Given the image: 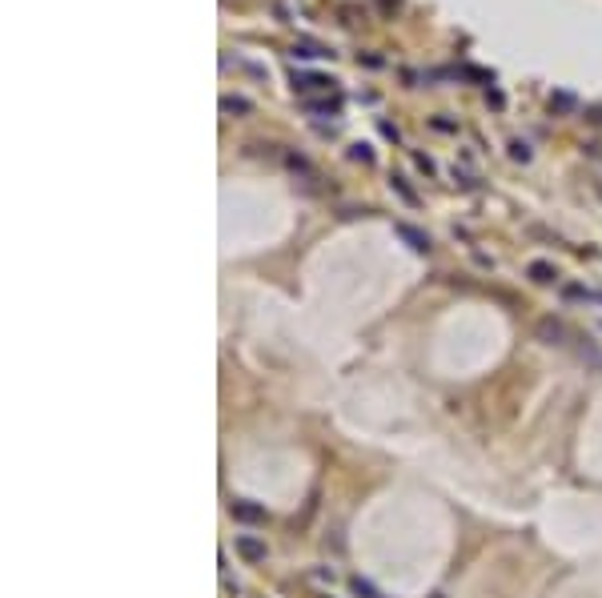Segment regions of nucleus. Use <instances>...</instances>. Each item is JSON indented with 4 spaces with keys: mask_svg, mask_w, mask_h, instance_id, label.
Instances as JSON below:
<instances>
[{
    "mask_svg": "<svg viewBox=\"0 0 602 598\" xmlns=\"http://www.w3.org/2000/svg\"><path fill=\"white\" fill-rule=\"evenodd\" d=\"M534 338L542 345H566V338H570V329L558 322V318H542V322L534 325Z\"/></svg>",
    "mask_w": 602,
    "mask_h": 598,
    "instance_id": "1",
    "label": "nucleus"
},
{
    "mask_svg": "<svg viewBox=\"0 0 602 598\" xmlns=\"http://www.w3.org/2000/svg\"><path fill=\"white\" fill-rule=\"evenodd\" d=\"M237 554L245 562H265V542L257 534H237Z\"/></svg>",
    "mask_w": 602,
    "mask_h": 598,
    "instance_id": "2",
    "label": "nucleus"
},
{
    "mask_svg": "<svg viewBox=\"0 0 602 598\" xmlns=\"http://www.w3.org/2000/svg\"><path fill=\"white\" fill-rule=\"evenodd\" d=\"M233 522H245V526H257L265 522V510L253 506V502H233Z\"/></svg>",
    "mask_w": 602,
    "mask_h": 598,
    "instance_id": "3",
    "label": "nucleus"
},
{
    "mask_svg": "<svg viewBox=\"0 0 602 598\" xmlns=\"http://www.w3.org/2000/svg\"><path fill=\"white\" fill-rule=\"evenodd\" d=\"M397 233H402V237H406L414 249H430V237H426V233H417L414 225H397Z\"/></svg>",
    "mask_w": 602,
    "mask_h": 598,
    "instance_id": "4",
    "label": "nucleus"
},
{
    "mask_svg": "<svg viewBox=\"0 0 602 598\" xmlns=\"http://www.w3.org/2000/svg\"><path fill=\"white\" fill-rule=\"evenodd\" d=\"M530 277L538 281V285H546V281H554V269H550L546 261H534V265H530Z\"/></svg>",
    "mask_w": 602,
    "mask_h": 598,
    "instance_id": "5",
    "label": "nucleus"
},
{
    "mask_svg": "<svg viewBox=\"0 0 602 598\" xmlns=\"http://www.w3.org/2000/svg\"><path fill=\"white\" fill-rule=\"evenodd\" d=\"M349 586H353V595H357V598H382V595H377V586H373V582H366V578H353Z\"/></svg>",
    "mask_w": 602,
    "mask_h": 598,
    "instance_id": "6",
    "label": "nucleus"
},
{
    "mask_svg": "<svg viewBox=\"0 0 602 598\" xmlns=\"http://www.w3.org/2000/svg\"><path fill=\"white\" fill-rule=\"evenodd\" d=\"M510 157H514V161H530V149H526L522 141H514V145H510Z\"/></svg>",
    "mask_w": 602,
    "mask_h": 598,
    "instance_id": "7",
    "label": "nucleus"
},
{
    "mask_svg": "<svg viewBox=\"0 0 602 598\" xmlns=\"http://www.w3.org/2000/svg\"><path fill=\"white\" fill-rule=\"evenodd\" d=\"M430 598H446V595H430Z\"/></svg>",
    "mask_w": 602,
    "mask_h": 598,
    "instance_id": "8",
    "label": "nucleus"
}]
</instances>
